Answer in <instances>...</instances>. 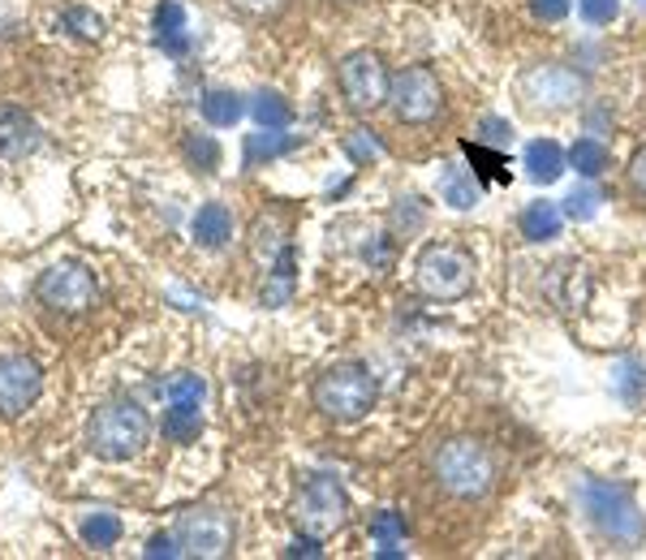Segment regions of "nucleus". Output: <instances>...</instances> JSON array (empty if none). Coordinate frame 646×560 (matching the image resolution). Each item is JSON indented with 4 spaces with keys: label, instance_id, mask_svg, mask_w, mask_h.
Masks as SVG:
<instances>
[{
    "label": "nucleus",
    "instance_id": "1",
    "mask_svg": "<svg viewBox=\"0 0 646 560\" xmlns=\"http://www.w3.org/2000/svg\"><path fill=\"white\" fill-rule=\"evenodd\" d=\"M431 479L452 500H483L496 488V458L483 440L452 435L444 444H435V453H431Z\"/></svg>",
    "mask_w": 646,
    "mask_h": 560
},
{
    "label": "nucleus",
    "instance_id": "2",
    "mask_svg": "<svg viewBox=\"0 0 646 560\" xmlns=\"http://www.w3.org/2000/svg\"><path fill=\"white\" fill-rule=\"evenodd\" d=\"M151 440V414L134 401V396H112L104 401L87 428V444L91 453L104 458V462H129L147 449Z\"/></svg>",
    "mask_w": 646,
    "mask_h": 560
},
{
    "label": "nucleus",
    "instance_id": "3",
    "mask_svg": "<svg viewBox=\"0 0 646 560\" xmlns=\"http://www.w3.org/2000/svg\"><path fill=\"white\" fill-rule=\"evenodd\" d=\"M375 396H380V384H375L371 366L362 363L323 366L320 375H315V389H311L315 410H320L323 419H332V423H358V419H366L371 405H375Z\"/></svg>",
    "mask_w": 646,
    "mask_h": 560
},
{
    "label": "nucleus",
    "instance_id": "4",
    "mask_svg": "<svg viewBox=\"0 0 646 560\" xmlns=\"http://www.w3.org/2000/svg\"><path fill=\"white\" fill-rule=\"evenodd\" d=\"M578 500L586 509V518L595 522V530L604 539H613L620 548H638L646 539V518L638 509V500L616 488V483H599V479H586L578 488Z\"/></svg>",
    "mask_w": 646,
    "mask_h": 560
},
{
    "label": "nucleus",
    "instance_id": "5",
    "mask_svg": "<svg viewBox=\"0 0 646 560\" xmlns=\"http://www.w3.org/2000/svg\"><path fill=\"white\" fill-rule=\"evenodd\" d=\"M414 281L427 297L457 302L474 289V255L452 242H431V246H422L419 264H414Z\"/></svg>",
    "mask_w": 646,
    "mask_h": 560
},
{
    "label": "nucleus",
    "instance_id": "6",
    "mask_svg": "<svg viewBox=\"0 0 646 560\" xmlns=\"http://www.w3.org/2000/svg\"><path fill=\"white\" fill-rule=\"evenodd\" d=\"M581 96H586V78H581L578 69L560 66V61H544V66L521 69V78H517V99L530 112H544V117L578 108Z\"/></svg>",
    "mask_w": 646,
    "mask_h": 560
},
{
    "label": "nucleus",
    "instance_id": "7",
    "mask_svg": "<svg viewBox=\"0 0 646 560\" xmlns=\"http://www.w3.org/2000/svg\"><path fill=\"white\" fill-rule=\"evenodd\" d=\"M336 87H341V96H345V104L354 108L358 117H366V112H375V108H384L388 104L392 73H388L380 52L358 48V52H350V57L336 61Z\"/></svg>",
    "mask_w": 646,
    "mask_h": 560
},
{
    "label": "nucleus",
    "instance_id": "8",
    "mask_svg": "<svg viewBox=\"0 0 646 560\" xmlns=\"http://www.w3.org/2000/svg\"><path fill=\"white\" fill-rule=\"evenodd\" d=\"M388 104H392L401 126H431L444 112V87L427 66H410L401 73H392Z\"/></svg>",
    "mask_w": 646,
    "mask_h": 560
},
{
    "label": "nucleus",
    "instance_id": "9",
    "mask_svg": "<svg viewBox=\"0 0 646 560\" xmlns=\"http://www.w3.org/2000/svg\"><path fill=\"white\" fill-rule=\"evenodd\" d=\"M35 297L57 315H87L96 306L99 285L82 264H52L48 272H39Z\"/></svg>",
    "mask_w": 646,
    "mask_h": 560
},
{
    "label": "nucleus",
    "instance_id": "10",
    "mask_svg": "<svg viewBox=\"0 0 646 560\" xmlns=\"http://www.w3.org/2000/svg\"><path fill=\"white\" fill-rule=\"evenodd\" d=\"M297 518H302V527L311 534H332L350 518V495L332 474H315L297 495Z\"/></svg>",
    "mask_w": 646,
    "mask_h": 560
},
{
    "label": "nucleus",
    "instance_id": "11",
    "mask_svg": "<svg viewBox=\"0 0 646 560\" xmlns=\"http://www.w3.org/2000/svg\"><path fill=\"white\" fill-rule=\"evenodd\" d=\"M43 393V371L27 354H0V419H22Z\"/></svg>",
    "mask_w": 646,
    "mask_h": 560
},
{
    "label": "nucleus",
    "instance_id": "12",
    "mask_svg": "<svg viewBox=\"0 0 646 560\" xmlns=\"http://www.w3.org/2000/svg\"><path fill=\"white\" fill-rule=\"evenodd\" d=\"M177 543L190 557H225L233 548V518L225 509H194L177 522Z\"/></svg>",
    "mask_w": 646,
    "mask_h": 560
},
{
    "label": "nucleus",
    "instance_id": "13",
    "mask_svg": "<svg viewBox=\"0 0 646 560\" xmlns=\"http://www.w3.org/2000/svg\"><path fill=\"white\" fill-rule=\"evenodd\" d=\"M39 147V126H35L31 112L22 108H0V156L4 160H18Z\"/></svg>",
    "mask_w": 646,
    "mask_h": 560
},
{
    "label": "nucleus",
    "instance_id": "14",
    "mask_svg": "<svg viewBox=\"0 0 646 560\" xmlns=\"http://www.w3.org/2000/svg\"><path fill=\"white\" fill-rule=\"evenodd\" d=\"M194 242L198 246H207V250H221L228 237H233V212H228L225 203H203L198 212H194Z\"/></svg>",
    "mask_w": 646,
    "mask_h": 560
},
{
    "label": "nucleus",
    "instance_id": "15",
    "mask_svg": "<svg viewBox=\"0 0 646 560\" xmlns=\"http://www.w3.org/2000/svg\"><path fill=\"white\" fill-rule=\"evenodd\" d=\"M565 151H560V143L556 138H535V143H526V151H521V165H526V173L535 177V181H556L560 173H565Z\"/></svg>",
    "mask_w": 646,
    "mask_h": 560
},
{
    "label": "nucleus",
    "instance_id": "16",
    "mask_svg": "<svg viewBox=\"0 0 646 560\" xmlns=\"http://www.w3.org/2000/svg\"><path fill=\"white\" fill-rule=\"evenodd\" d=\"M156 43H160L164 52H173V57H182L190 48V39H186V9L177 0H160V9H156Z\"/></svg>",
    "mask_w": 646,
    "mask_h": 560
},
{
    "label": "nucleus",
    "instance_id": "17",
    "mask_svg": "<svg viewBox=\"0 0 646 560\" xmlns=\"http://www.w3.org/2000/svg\"><path fill=\"white\" fill-rule=\"evenodd\" d=\"M521 237L526 242H551V237H560V225H565V212L556 207V203H530L526 212H521Z\"/></svg>",
    "mask_w": 646,
    "mask_h": 560
},
{
    "label": "nucleus",
    "instance_id": "18",
    "mask_svg": "<svg viewBox=\"0 0 646 560\" xmlns=\"http://www.w3.org/2000/svg\"><path fill=\"white\" fill-rule=\"evenodd\" d=\"M164 435L173 444H190L203 435V405H186V401H168L164 410Z\"/></svg>",
    "mask_w": 646,
    "mask_h": 560
},
{
    "label": "nucleus",
    "instance_id": "19",
    "mask_svg": "<svg viewBox=\"0 0 646 560\" xmlns=\"http://www.w3.org/2000/svg\"><path fill=\"white\" fill-rule=\"evenodd\" d=\"M121 518L117 513H108V509H99V513H87L82 518V527H78V534H82V543L87 548H96V552H108V548H117L121 543Z\"/></svg>",
    "mask_w": 646,
    "mask_h": 560
},
{
    "label": "nucleus",
    "instance_id": "20",
    "mask_svg": "<svg viewBox=\"0 0 646 560\" xmlns=\"http://www.w3.org/2000/svg\"><path fill=\"white\" fill-rule=\"evenodd\" d=\"M440 195H444V203L457 207V212H470V207L479 203V181H474V173L449 165L440 173Z\"/></svg>",
    "mask_w": 646,
    "mask_h": 560
},
{
    "label": "nucleus",
    "instance_id": "21",
    "mask_svg": "<svg viewBox=\"0 0 646 560\" xmlns=\"http://www.w3.org/2000/svg\"><path fill=\"white\" fill-rule=\"evenodd\" d=\"M242 112H246V104H242L237 91H207V96H203V121H207V126H216V130L237 126V121H242Z\"/></svg>",
    "mask_w": 646,
    "mask_h": 560
},
{
    "label": "nucleus",
    "instance_id": "22",
    "mask_svg": "<svg viewBox=\"0 0 646 560\" xmlns=\"http://www.w3.org/2000/svg\"><path fill=\"white\" fill-rule=\"evenodd\" d=\"M569 165L578 168L581 177H599V173H608L613 156H608V147H604L599 138H578V143L569 147Z\"/></svg>",
    "mask_w": 646,
    "mask_h": 560
},
{
    "label": "nucleus",
    "instance_id": "23",
    "mask_svg": "<svg viewBox=\"0 0 646 560\" xmlns=\"http://www.w3.org/2000/svg\"><path fill=\"white\" fill-rule=\"evenodd\" d=\"M251 112H255V121L263 130H285L293 121V108L285 96H276V91H258L255 104H251Z\"/></svg>",
    "mask_w": 646,
    "mask_h": 560
},
{
    "label": "nucleus",
    "instance_id": "24",
    "mask_svg": "<svg viewBox=\"0 0 646 560\" xmlns=\"http://www.w3.org/2000/svg\"><path fill=\"white\" fill-rule=\"evenodd\" d=\"M293 147H297V143L285 138L281 130L251 134V138H246V168H255L258 160H276V156H285V151H293Z\"/></svg>",
    "mask_w": 646,
    "mask_h": 560
},
{
    "label": "nucleus",
    "instance_id": "25",
    "mask_svg": "<svg viewBox=\"0 0 646 560\" xmlns=\"http://www.w3.org/2000/svg\"><path fill=\"white\" fill-rule=\"evenodd\" d=\"M164 396H168V401H186V405H203V396H207V384H203V375H194V371H182V375H173V380L164 384Z\"/></svg>",
    "mask_w": 646,
    "mask_h": 560
},
{
    "label": "nucleus",
    "instance_id": "26",
    "mask_svg": "<svg viewBox=\"0 0 646 560\" xmlns=\"http://www.w3.org/2000/svg\"><path fill=\"white\" fill-rule=\"evenodd\" d=\"M186 156H190V165H198V173H216L221 168V147L207 134H186Z\"/></svg>",
    "mask_w": 646,
    "mask_h": 560
},
{
    "label": "nucleus",
    "instance_id": "27",
    "mask_svg": "<svg viewBox=\"0 0 646 560\" xmlns=\"http://www.w3.org/2000/svg\"><path fill=\"white\" fill-rule=\"evenodd\" d=\"M371 534H375L380 543H397V539H405V518H401L397 509H380V513L371 518Z\"/></svg>",
    "mask_w": 646,
    "mask_h": 560
},
{
    "label": "nucleus",
    "instance_id": "28",
    "mask_svg": "<svg viewBox=\"0 0 646 560\" xmlns=\"http://www.w3.org/2000/svg\"><path fill=\"white\" fill-rule=\"evenodd\" d=\"M578 13L590 27H613L616 13H620V0H578Z\"/></svg>",
    "mask_w": 646,
    "mask_h": 560
},
{
    "label": "nucleus",
    "instance_id": "29",
    "mask_svg": "<svg viewBox=\"0 0 646 560\" xmlns=\"http://www.w3.org/2000/svg\"><path fill=\"white\" fill-rule=\"evenodd\" d=\"M228 4L246 18H281L290 9V0H228Z\"/></svg>",
    "mask_w": 646,
    "mask_h": 560
},
{
    "label": "nucleus",
    "instance_id": "30",
    "mask_svg": "<svg viewBox=\"0 0 646 560\" xmlns=\"http://www.w3.org/2000/svg\"><path fill=\"white\" fill-rule=\"evenodd\" d=\"M595 203H599L595 190H574V195L565 198V216H574V220H590V216H595Z\"/></svg>",
    "mask_w": 646,
    "mask_h": 560
},
{
    "label": "nucleus",
    "instance_id": "31",
    "mask_svg": "<svg viewBox=\"0 0 646 560\" xmlns=\"http://www.w3.org/2000/svg\"><path fill=\"white\" fill-rule=\"evenodd\" d=\"M569 4H574V0H530V13H535L539 22H560V18L569 13Z\"/></svg>",
    "mask_w": 646,
    "mask_h": 560
},
{
    "label": "nucleus",
    "instance_id": "32",
    "mask_svg": "<svg viewBox=\"0 0 646 560\" xmlns=\"http://www.w3.org/2000/svg\"><path fill=\"white\" fill-rule=\"evenodd\" d=\"M345 147H350V156H354V160H375V156H380V143H375L366 130L350 134V143H345Z\"/></svg>",
    "mask_w": 646,
    "mask_h": 560
},
{
    "label": "nucleus",
    "instance_id": "33",
    "mask_svg": "<svg viewBox=\"0 0 646 560\" xmlns=\"http://www.w3.org/2000/svg\"><path fill=\"white\" fill-rule=\"evenodd\" d=\"M65 22L82 35V39H96L99 35V18L96 13H87V9H69V13H65Z\"/></svg>",
    "mask_w": 646,
    "mask_h": 560
},
{
    "label": "nucleus",
    "instance_id": "34",
    "mask_svg": "<svg viewBox=\"0 0 646 560\" xmlns=\"http://www.w3.org/2000/svg\"><path fill=\"white\" fill-rule=\"evenodd\" d=\"M479 130H483L487 138H491V143H496V147H500V143H509V138H513V126H509V121H500V117H483V126H479Z\"/></svg>",
    "mask_w": 646,
    "mask_h": 560
},
{
    "label": "nucleus",
    "instance_id": "35",
    "mask_svg": "<svg viewBox=\"0 0 646 560\" xmlns=\"http://www.w3.org/2000/svg\"><path fill=\"white\" fill-rule=\"evenodd\" d=\"M629 186H634L638 195H646V147H638L634 160H629Z\"/></svg>",
    "mask_w": 646,
    "mask_h": 560
},
{
    "label": "nucleus",
    "instance_id": "36",
    "mask_svg": "<svg viewBox=\"0 0 646 560\" xmlns=\"http://www.w3.org/2000/svg\"><path fill=\"white\" fill-rule=\"evenodd\" d=\"M147 557H182V548H177V534H156V539L147 543Z\"/></svg>",
    "mask_w": 646,
    "mask_h": 560
},
{
    "label": "nucleus",
    "instance_id": "37",
    "mask_svg": "<svg viewBox=\"0 0 646 560\" xmlns=\"http://www.w3.org/2000/svg\"><path fill=\"white\" fill-rule=\"evenodd\" d=\"M302 552H306V557H320L323 548H320V543H315V539H293L290 557H302Z\"/></svg>",
    "mask_w": 646,
    "mask_h": 560
},
{
    "label": "nucleus",
    "instance_id": "38",
    "mask_svg": "<svg viewBox=\"0 0 646 560\" xmlns=\"http://www.w3.org/2000/svg\"><path fill=\"white\" fill-rule=\"evenodd\" d=\"M634 4H638V9H646V0H634Z\"/></svg>",
    "mask_w": 646,
    "mask_h": 560
}]
</instances>
